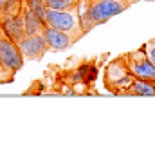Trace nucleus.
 <instances>
[{"label":"nucleus","instance_id":"obj_1","mask_svg":"<svg viewBox=\"0 0 155 159\" xmlns=\"http://www.w3.org/2000/svg\"><path fill=\"white\" fill-rule=\"evenodd\" d=\"M128 7L126 0H90L81 15V27L88 31L94 25L105 24L112 16H117L119 13Z\"/></svg>","mask_w":155,"mask_h":159},{"label":"nucleus","instance_id":"obj_2","mask_svg":"<svg viewBox=\"0 0 155 159\" xmlns=\"http://www.w3.org/2000/svg\"><path fill=\"white\" fill-rule=\"evenodd\" d=\"M45 24L49 27L65 31L74 40H78L85 31L81 27V16H79V6L72 9H47L45 13Z\"/></svg>","mask_w":155,"mask_h":159},{"label":"nucleus","instance_id":"obj_3","mask_svg":"<svg viewBox=\"0 0 155 159\" xmlns=\"http://www.w3.org/2000/svg\"><path fill=\"white\" fill-rule=\"evenodd\" d=\"M0 58L7 67V70H11L13 74L18 72L24 65V54L18 47V42L9 38L2 29H0Z\"/></svg>","mask_w":155,"mask_h":159},{"label":"nucleus","instance_id":"obj_4","mask_svg":"<svg viewBox=\"0 0 155 159\" xmlns=\"http://www.w3.org/2000/svg\"><path fill=\"white\" fill-rule=\"evenodd\" d=\"M125 61L128 65L130 72L141 80H148V81H155V65L150 61V58L146 56L144 49L132 51L125 56Z\"/></svg>","mask_w":155,"mask_h":159},{"label":"nucleus","instance_id":"obj_5","mask_svg":"<svg viewBox=\"0 0 155 159\" xmlns=\"http://www.w3.org/2000/svg\"><path fill=\"white\" fill-rule=\"evenodd\" d=\"M134 80H135V76L130 72L125 58L116 60V61H112L107 67V85L112 90L130 89V85H132Z\"/></svg>","mask_w":155,"mask_h":159},{"label":"nucleus","instance_id":"obj_6","mask_svg":"<svg viewBox=\"0 0 155 159\" xmlns=\"http://www.w3.org/2000/svg\"><path fill=\"white\" fill-rule=\"evenodd\" d=\"M18 47L27 60H40L49 51L47 40L43 34H25L18 42Z\"/></svg>","mask_w":155,"mask_h":159},{"label":"nucleus","instance_id":"obj_7","mask_svg":"<svg viewBox=\"0 0 155 159\" xmlns=\"http://www.w3.org/2000/svg\"><path fill=\"white\" fill-rule=\"evenodd\" d=\"M0 29L4 31L9 38L15 40V42H20V40L27 34L25 33V24H24L22 13H15V15H9V16H4Z\"/></svg>","mask_w":155,"mask_h":159},{"label":"nucleus","instance_id":"obj_8","mask_svg":"<svg viewBox=\"0 0 155 159\" xmlns=\"http://www.w3.org/2000/svg\"><path fill=\"white\" fill-rule=\"evenodd\" d=\"M43 36L47 40L49 49H52V51H63V49H67V47H70V45L76 42L69 33L54 29V27H49V25L45 27V31H43Z\"/></svg>","mask_w":155,"mask_h":159},{"label":"nucleus","instance_id":"obj_9","mask_svg":"<svg viewBox=\"0 0 155 159\" xmlns=\"http://www.w3.org/2000/svg\"><path fill=\"white\" fill-rule=\"evenodd\" d=\"M22 16H24V24H25V33L27 34H43V31L47 27V24L42 18H38L29 7L22 6Z\"/></svg>","mask_w":155,"mask_h":159},{"label":"nucleus","instance_id":"obj_10","mask_svg":"<svg viewBox=\"0 0 155 159\" xmlns=\"http://www.w3.org/2000/svg\"><path fill=\"white\" fill-rule=\"evenodd\" d=\"M128 92L137 94V96H155V81H148V80L135 78L132 81Z\"/></svg>","mask_w":155,"mask_h":159},{"label":"nucleus","instance_id":"obj_11","mask_svg":"<svg viewBox=\"0 0 155 159\" xmlns=\"http://www.w3.org/2000/svg\"><path fill=\"white\" fill-rule=\"evenodd\" d=\"M24 6V0H0V16H9L15 13H20Z\"/></svg>","mask_w":155,"mask_h":159},{"label":"nucleus","instance_id":"obj_12","mask_svg":"<svg viewBox=\"0 0 155 159\" xmlns=\"http://www.w3.org/2000/svg\"><path fill=\"white\" fill-rule=\"evenodd\" d=\"M24 6L29 7L38 18H42L45 22V13H47V7H45V0H24Z\"/></svg>","mask_w":155,"mask_h":159},{"label":"nucleus","instance_id":"obj_13","mask_svg":"<svg viewBox=\"0 0 155 159\" xmlns=\"http://www.w3.org/2000/svg\"><path fill=\"white\" fill-rule=\"evenodd\" d=\"M47 9H72L78 7V0H45Z\"/></svg>","mask_w":155,"mask_h":159},{"label":"nucleus","instance_id":"obj_14","mask_svg":"<svg viewBox=\"0 0 155 159\" xmlns=\"http://www.w3.org/2000/svg\"><path fill=\"white\" fill-rule=\"evenodd\" d=\"M143 49H144L146 56L150 58V61L155 65V38L153 40H148V42L144 43V47H143Z\"/></svg>","mask_w":155,"mask_h":159},{"label":"nucleus","instance_id":"obj_15","mask_svg":"<svg viewBox=\"0 0 155 159\" xmlns=\"http://www.w3.org/2000/svg\"><path fill=\"white\" fill-rule=\"evenodd\" d=\"M11 80H13V72L7 70V67L4 65V61H2V58H0V83H7V81H11Z\"/></svg>","mask_w":155,"mask_h":159},{"label":"nucleus","instance_id":"obj_16","mask_svg":"<svg viewBox=\"0 0 155 159\" xmlns=\"http://www.w3.org/2000/svg\"><path fill=\"white\" fill-rule=\"evenodd\" d=\"M126 2H128V4H134V2H137V0H126Z\"/></svg>","mask_w":155,"mask_h":159},{"label":"nucleus","instance_id":"obj_17","mask_svg":"<svg viewBox=\"0 0 155 159\" xmlns=\"http://www.w3.org/2000/svg\"><path fill=\"white\" fill-rule=\"evenodd\" d=\"M0 25H2V16H0Z\"/></svg>","mask_w":155,"mask_h":159},{"label":"nucleus","instance_id":"obj_18","mask_svg":"<svg viewBox=\"0 0 155 159\" xmlns=\"http://www.w3.org/2000/svg\"><path fill=\"white\" fill-rule=\"evenodd\" d=\"M88 2H90V0H88Z\"/></svg>","mask_w":155,"mask_h":159}]
</instances>
